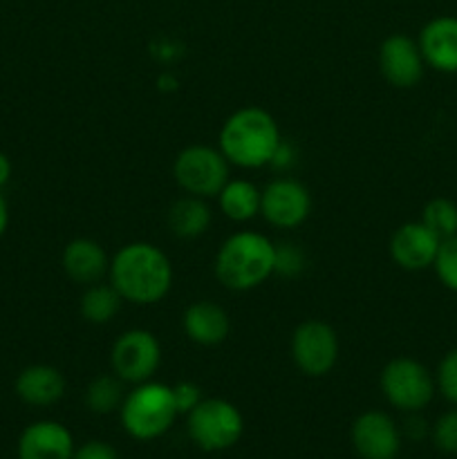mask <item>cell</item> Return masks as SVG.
I'll return each instance as SVG.
<instances>
[{"mask_svg":"<svg viewBox=\"0 0 457 459\" xmlns=\"http://www.w3.org/2000/svg\"><path fill=\"white\" fill-rule=\"evenodd\" d=\"M7 224H9V206H7V200H4L3 191H0V238H3L4 231H7Z\"/></svg>","mask_w":457,"mask_h":459,"instance_id":"cell-32","label":"cell"},{"mask_svg":"<svg viewBox=\"0 0 457 459\" xmlns=\"http://www.w3.org/2000/svg\"><path fill=\"white\" fill-rule=\"evenodd\" d=\"M12 173H13L12 160H9L4 152H0V191H3V188L9 184V179H12Z\"/></svg>","mask_w":457,"mask_h":459,"instance_id":"cell-31","label":"cell"},{"mask_svg":"<svg viewBox=\"0 0 457 459\" xmlns=\"http://www.w3.org/2000/svg\"><path fill=\"white\" fill-rule=\"evenodd\" d=\"M305 254L296 245H276V273L294 278L303 272Z\"/></svg>","mask_w":457,"mask_h":459,"instance_id":"cell-27","label":"cell"},{"mask_svg":"<svg viewBox=\"0 0 457 459\" xmlns=\"http://www.w3.org/2000/svg\"><path fill=\"white\" fill-rule=\"evenodd\" d=\"M276 273V245L264 233L237 231L222 242L215 255V278L233 291L264 285Z\"/></svg>","mask_w":457,"mask_h":459,"instance_id":"cell-3","label":"cell"},{"mask_svg":"<svg viewBox=\"0 0 457 459\" xmlns=\"http://www.w3.org/2000/svg\"><path fill=\"white\" fill-rule=\"evenodd\" d=\"M442 240L421 220L394 229L390 238V258L406 272H424L435 264Z\"/></svg>","mask_w":457,"mask_h":459,"instance_id":"cell-13","label":"cell"},{"mask_svg":"<svg viewBox=\"0 0 457 459\" xmlns=\"http://www.w3.org/2000/svg\"><path fill=\"white\" fill-rule=\"evenodd\" d=\"M419 49L426 65L444 74H457V18L437 16L426 22L419 34Z\"/></svg>","mask_w":457,"mask_h":459,"instance_id":"cell-15","label":"cell"},{"mask_svg":"<svg viewBox=\"0 0 457 459\" xmlns=\"http://www.w3.org/2000/svg\"><path fill=\"white\" fill-rule=\"evenodd\" d=\"M280 142L276 119L258 106L240 108L220 128V151L228 164L240 169L269 166Z\"/></svg>","mask_w":457,"mask_h":459,"instance_id":"cell-2","label":"cell"},{"mask_svg":"<svg viewBox=\"0 0 457 459\" xmlns=\"http://www.w3.org/2000/svg\"><path fill=\"white\" fill-rule=\"evenodd\" d=\"M182 327L184 334L193 343L215 348L231 334V318L224 312V307H220L213 300H197V303L188 305L184 312Z\"/></svg>","mask_w":457,"mask_h":459,"instance_id":"cell-18","label":"cell"},{"mask_svg":"<svg viewBox=\"0 0 457 459\" xmlns=\"http://www.w3.org/2000/svg\"><path fill=\"white\" fill-rule=\"evenodd\" d=\"M74 437L61 421L40 420L27 426L18 437V459H72Z\"/></svg>","mask_w":457,"mask_h":459,"instance_id":"cell-14","label":"cell"},{"mask_svg":"<svg viewBox=\"0 0 457 459\" xmlns=\"http://www.w3.org/2000/svg\"><path fill=\"white\" fill-rule=\"evenodd\" d=\"M170 388H173L175 406H177L179 415H188V412L204 399L202 397L200 385L193 384V381H179V384L170 385Z\"/></svg>","mask_w":457,"mask_h":459,"instance_id":"cell-28","label":"cell"},{"mask_svg":"<svg viewBox=\"0 0 457 459\" xmlns=\"http://www.w3.org/2000/svg\"><path fill=\"white\" fill-rule=\"evenodd\" d=\"M379 70L394 88H415L426 70L419 43L406 34L388 36L379 48Z\"/></svg>","mask_w":457,"mask_h":459,"instance_id":"cell-12","label":"cell"},{"mask_svg":"<svg viewBox=\"0 0 457 459\" xmlns=\"http://www.w3.org/2000/svg\"><path fill=\"white\" fill-rule=\"evenodd\" d=\"M379 385L385 402L401 412H421L437 393L428 368L410 357H397L385 363Z\"/></svg>","mask_w":457,"mask_h":459,"instance_id":"cell-6","label":"cell"},{"mask_svg":"<svg viewBox=\"0 0 457 459\" xmlns=\"http://www.w3.org/2000/svg\"><path fill=\"white\" fill-rule=\"evenodd\" d=\"M435 385L448 403L457 406V348L444 354L435 372Z\"/></svg>","mask_w":457,"mask_h":459,"instance_id":"cell-26","label":"cell"},{"mask_svg":"<svg viewBox=\"0 0 457 459\" xmlns=\"http://www.w3.org/2000/svg\"><path fill=\"white\" fill-rule=\"evenodd\" d=\"M435 273H437L439 282L446 290L457 294V236L442 240V247L437 251V258L433 264Z\"/></svg>","mask_w":457,"mask_h":459,"instance_id":"cell-25","label":"cell"},{"mask_svg":"<svg viewBox=\"0 0 457 459\" xmlns=\"http://www.w3.org/2000/svg\"><path fill=\"white\" fill-rule=\"evenodd\" d=\"M72 459H119V455H116V448L112 444L101 442V439H90V442L74 448Z\"/></svg>","mask_w":457,"mask_h":459,"instance_id":"cell-29","label":"cell"},{"mask_svg":"<svg viewBox=\"0 0 457 459\" xmlns=\"http://www.w3.org/2000/svg\"><path fill=\"white\" fill-rule=\"evenodd\" d=\"M211 224V209L202 197L186 195L179 197L168 209V227L170 231L184 240L204 236Z\"/></svg>","mask_w":457,"mask_h":459,"instance_id":"cell-20","label":"cell"},{"mask_svg":"<svg viewBox=\"0 0 457 459\" xmlns=\"http://www.w3.org/2000/svg\"><path fill=\"white\" fill-rule=\"evenodd\" d=\"M161 345L157 336L148 330H128L115 341L110 352L112 372L124 384H143L151 381L160 370Z\"/></svg>","mask_w":457,"mask_h":459,"instance_id":"cell-9","label":"cell"},{"mask_svg":"<svg viewBox=\"0 0 457 459\" xmlns=\"http://www.w3.org/2000/svg\"><path fill=\"white\" fill-rule=\"evenodd\" d=\"M263 191L249 179H228L218 193L220 211L233 222H249L260 215Z\"/></svg>","mask_w":457,"mask_h":459,"instance_id":"cell-19","label":"cell"},{"mask_svg":"<svg viewBox=\"0 0 457 459\" xmlns=\"http://www.w3.org/2000/svg\"><path fill=\"white\" fill-rule=\"evenodd\" d=\"M112 287L133 305H155L173 287V264L160 247L151 242H130L110 260Z\"/></svg>","mask_w":457,"mask_h":459,"instance_id":"cell-1","label":"cell"},{"mask_svg":"<svg viewBox=\"0 0 457 459\" xmlns=\"http://www.w3.org/2000/svg\"><path fill=\"white\" fill-rule=\"evenodd\" d=\"M13 390H16V397L27 406L49 408L61 402L65 394V377L58 368L34 363L18 372Z\"/></svg>","mask_w":457,"mask_h":459,"instance_id":"cell-16","label":"cell"},{"mask_svg":"<svg viewBox=\"0 0 457 459\" xmlns=\"http://www.w3.org/2000/svg\"><path fill=\"white\" fill-rule=\"evenodd\" d=\"M191 442L204 453H222L236 446L245 433V417L227 399H202L186 415Z\"/></svg>","mask_w":457,"mask_h":459,"instance_id":"cell-5","label":"cell"},{"mask_svg":"<svg viewBox=\"0 0 457 459\" xmlns=\"http://www.w3.org/2000/svg\"><path fill=\"white\" fill-rule=\"evenodd\" d=\"M61 264L72 282L85 287L101 282L103 276L110 272V258H108L106 249L90 238H76V240L67 242L61 255Z\"/></svg>","mask_w":457,"mask_h":459,"instance_id":"cell-17","label":"cell"},{"mask_svg":"<svg viewBox=\"0 0 457 459\" xmlns=\"http://www.w3.org/2000/svg\"><path fill=\"white\" fill-rule=\"evenodd\" d=\"M421 222L439 240H448V238L457 236V204L448 197H433L421 211Z\"/></svg>","mask_w":457,"mask_h":459,"instance_id":"cell-23","label":"cell"},{"mask_svg":"<svg viewBox=\"0 0 457 459\" xmlns=\"http://www.w3.org/2000/svg\"><path fill=\"white\" fill-rule=\"evenodd\" d=\"M349 442L361 459H397L403 435L388 412L366 411L352 421Z\"/></svg>","mask_w":457,"mask_h":459,"instance_id":"cell-10","label":"cell"},{"mask_svg":"<svg viewBox=\"0 0 457 459\" xmlns=\"http://www.w3.org/2000/svg\"><path fill=\"white\" fill-rule=\"evenodd\" d=\"M119 415L124 430L137 442H152V439L164 437L179 415L173 388L161 381L137 384L124 397Z\"/></svg>","mask_w":457,"mask_h":459,"instance_id":"cell-4","label":"cell"},{"mask_svg":"<svg viewBox=\"0 0 457 459\" xmlns=\"http://www.w3.org/2000/svg\"><path fill=\"white\" fill-rule=\"evenodd\" d=\"M312 211V195L307 186L298 179L278 178L263 188L260 215L272 227L296 229L309 218Z\"/></svg>","mask_w":457,"mask_h":459,"instance_id":"cell-11","label":"cell"},{"mask_svg":"<svg viewBox=\"0 0 457 459\" xmlns=\"http://www.w3.org/2000/svg\"><path fill=\"white\" fill-rule=\"evenodd\" d=\"M124 397V381L116 375H101L90 381L88 390H85V406L94 415H110V412L119 411Z\"/></svg>","mask_w":457,"mask_h":459,"instance_id":"cell-22","label":"cell"},{"mask_svg":"<svg viewBox=\"0 0 457 459\" xmlns=\"http://www.w3.org/2000/svg\"><path fill=\"white\" fill-rule=\"evenodd\" d=\"M435 448L444 455H457V406L442 412L430 429Z\"/></svg>","mask_w":457,"mask_h":459,"instance_id":"cell-24","label":"cell"},{"mask_svg":"<svg viewBox=\"0 0 457 459\" xmlns=\"http://www.w3.org/2000/svg\"><path fill=\"white\" fill-rule=\"evenodd\" d=\"M228 161L220 148L204 146V143H193L186 146L173 164V178L186 195L218 197L224 184L228 182Z\"/></svg>","mask_w":457,"mask_h":459,"instance_id":"cell-7","label":"cell"},{"mask_svg":"<svg viewBox=\"0 0 457 459\" xmlns=\"http://www.w3.org/2000/svg\"><path fill=\"white\" fill-rule=\"evenodd\" d=\"M403 433H406L410 439H424L426 435H428V424L421 420L419 412H408L406 430H403Z\"/></svg>","mask_w":457,"mask_h":459,"instance_id":"cell-30","label":"cell"},{"mask_svg":"<svg viewBox=\"0 0 457 459\" xmlns=\"http://www.w3.org/2000/svg\"><path fill=\"white\" fill-rule=\"evenodd\" d=\"M121 303L124 299L112 287V282L110 285L94 282V285L85 287L83 296L79 299V314L83 321L92 323V325H106L119 314Z\"/></svg>","mask_w":457,"mask_h":459,"instance_id":"cell-21","label":"cell"},{"mask_svg":"<svg viewBox=\"0 0 457 459\" xmlns=\"http://www.w3.org/2000/svg\"><path fill=\"white\" fill-rule=\"evenodd\" d=\"M339 336L334 327L318 318L303 321L291 334V361L305 377H325L339 361Z\"/></svg>","mask_w":457,"mask_h":459,"instance_id":"cell-8","label":"cell"}]
</instances>
